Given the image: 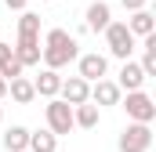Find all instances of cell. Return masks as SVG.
Returning a JSON list of instances; mask_svg holds the SVG:
<instances>
[{
	"label": "cell",
	"instance_id": "obj_12",
	"mask_svg": "<svg viewBox=\"0 0 156 152\" xmlns=\"http://www.w3.org/2000/svg\"><path fill=\"white\" fill-rule=\"evenodd\" d=\"M7 94H11V102L29 105V102L37 98V87H33V80H29V76H15V80H7Z\"/></svg>",
	"mask_w": 156,
	"mask_h": 152
},
{
	"label": "cell",
	"instance_id": "obj_9",
	"mask_svg": "<svg viewBox=\"0 0 156 152\" xmlns=\"http://www.w3.org/2000/svg\"><path fill=\"white\" fill-rule=\"evenodd\" d=\"M145 80H149V76L142 73V65H138V62L123 58V65H120V80H116L120 91H138V87H145Z\"/></svg>",
	"mask_w": 156,
	"mask_h": 152
},
{
	"label": "cell",
	"instance_id": "obj_21",
	"mask_svg": "<svg viewBox=\"0 0 156 152\" xmlns=\"http://www.w3.org/2000/svg\"><path fill=\"white\" fill-rule=\"evenodd\" d=\"M4 4H7L11 11H26V4H29V0H4Z\"/></svg>",
	"mask_w": 156,
	"mask_h": 152
},
{
	"label": "cell",
	"instance_id": "obj_3",
	"mask_svg": "<svg viewBox=\"0 0 156 152\" xmlns=\"http://www.w3.org/2000/svg\"><path fill=\"white\" fill-rule=\"evenodd\" d=\"M120 105L127 109V119L134 123H153L156 119V102L138 87V91H127V98H120Z\"/></svg>",
	"mask_w": 156,
	"mask_h": 152
},
{
	"label": "cell",
	"instance_id": "obj_4",
	"mask_svg": "<svg viewBox=\"0 0 156 152\" xmlns=\"http://www.w3.org/2000/svg\"><path fill=\"white\" fill-rule=\"evenodd\" d=\"M102 33H105V43H109V54H113V58L123 62V58H131V54H134V36H131L127 22H109Z\"/></svg>",
	"mask_w": 156,
	"mask_h": 152
},
{
	"label": "cell",
	"instance_id": "obj_13",
	"mask_svg": "<svg viewBox=\"0 0 156 152\" xmlns=\"http://www.w3.org/2000/svg\"><path fill=\"white\" fill-rule=\"evenodd\" d=\"M33 87H37L40 98H58V87H62V76H58V69H44V73L33 80Z\"/></svg>",
	"mask_w": 156,
	"mask_h": 152
},
{
	"label": "cell",
	"instance_id": "obj_14",
	"mask_svg": "<svg viewBox=\"0 0 156 152\" xmlns=\"http://www.w3.org/2000/svg\"><path fill=\"white\" fill-rule=\"evenodd\" d=\"M26 69H22V62L15 58V47L11 43H0V76L4 80H15V76H22Z\"/></svg>",
	"mask_w": 156,
	"mask_h": 152
},
{
	"label": "cell",
	"instance_id": "obj_22",
	"mask_svg": "<svg viewBox=\"0 0 156 152\" xmlns=\"http://www.w3.org/2000/svg\"><path fill=\"white\" fill-rule=\"evenodd\" d=\"M0 98H7V80L0 76Z\"/></svg>",
	"mask_w": 156,
	"mask_h": 152
},
{
	"label": "cell",
	"instance_id": "obj_23",
	"mask_svg": "<svg viewBox=\"0 0 156 152\" xmlns=\"http://www.w3.org/2000/svg\"><path fill=\"white\" fill-rule=\"evenodd\" d=\"M0 123H4V109H0Z\"/></svg>",
	"mask_w": 156,
	"mask_h": 152
},
{
	"label": "cell",
	"instance_id": "obj_18",
	"mask_svg": "<svg viewBox=\"0 0 156 152\" xmlns=\"http://www.w3.org/2000/svg\"><path fill=\"white\" fill-rule=\"evenodd\" d=\"M4 149L7 152H26L29 149V130L26 127H7L4 130Z\"/></svg>",
	"mask_w": 156,
	"mask_h": 152
},
{
	"label": "cell",
	"instance_id": "obj_15",
	"mask_svg": "<svg viewBox=\"0 0 156 152\" xmlns=\"http://www.w3.org/2000/svg\"><path fill=\"white\" fill-rule=\"evenodd\" d=\"M15 58L22 62V69L40 65V40H18L15 43Z\"/></svg>",
	"mask_w": 156,
	"mask_h": 152
},
{
	"label": "cell",
	"instance_id": "obj_5",
	"mask_svg": "<svg viewBox=\"0 0 156 152\" xmlns=\"http://www.w3.org/2000/svg\"><path fill=\"white\" fill-rule=\"evenodd\" d=\"M47 130L51 134H69L76 123H73V105L62 102V98H47Z\"/></svg>",
	"mask_w": 156,
	"mask_h": 152
},
{
	"label": "cell",
	"instance_id": "obj_7",
	"mask_svg": "<svg viewBox=\"0 0 156 152\" xmlns=\"http://www.w3.org/2000/svg\"><path fill=\"white\" fill-rule=\"evenodd\" d=\"M120 98H123V91L116 87V80H94L91 83V102L102 109V105H120Z\"/></svg>",
	"mask_w": 156,
	"mask_h": 152
},
{
	"label": "cell",
	"instance_id": "obj_24",
	"mask_svg": "<svg viewBox=\"0 0 156 152\" xmlns=\"http://www.w3.org/2000/svg\"><path fill=\"white\" fill-rule=\"evenodd\" d=\"M51 4H55V0H51Z\"/></svg>",
	"mask_w": 156,
	"mask_h": 152
},
{
	"label": "cell",
	"instance_id": "obj_6",
	"mask_svg": "<svg viewBox=\"0 0 156 152\" xmlns=\"http://www.w3.org/2000/svg\"><path fill=\"white\" fill-rule=\"evenodd\" d=\"M76 69H80L76 76H83L87 83H94V80H102V76L109 73V58L98 54V51L94 54H76Z\"/></svg>",
	"mask_w": 156,
	"mask_h": 152
},
{
	"label": "cell",
	"instance_id": "obj_17",
	"mask_svg": "<svg viewBox=\"0 0 156 152\" xmlns=\"http://www.w3.org/2000/svg\"><path fill=\"white\" fill-rule=\"evenodd\" d=\"M58 149V134L51 130H29V149L26 152H55Z\"/></svg>",
	"mask_w": 156,
	"mask_h": 152
},
{
	"label": "cell",
	"instance_id": "obj_16",
	"mask_svg": "<svg viewBox=\"0 0 156 152\" xmlns=\"http://www.w3.org/2000/svg\"><path fill=\"white\" fill-rule=\"evenodd\" d=\"M73 123L83 127V130H94V127H98V105H91V102L73 105Z\"/></svg>",
	"mask_w": 156,
	"mask_h": 152
},
{
	"label": "cell",
	"instance_id": "obj_20",
	"mask_svg": "<svg viewBox=\"0 0 156 152\" xmlns=\"http://www.w3.org/2000/svg\"><path fill=\"white\" fill-rule=\"evenodd\" d=\"M127 11H138V7H149V0H120Z\"/></svg>",
	"mask_w": 156,
	"mask_h": 152
},
{
	"label": "cell",
	"instance_id": "obj_2",
	"mask_svg": "<svg viewBox=\"0 0 156 152\" xmlns=\"http://www.w3.org/2000/svg\"><path fill=\"white\" fill-rule=\"evenodd\" d=\"M120 152H149L153 149V127L149 123H127L123 130H120Z\"/></svg>",
	"mask_w": 156,
	"mask_h": 152
},
{
	"label": "cell",
	"instance_id": "obj_8",
	"mask_svg": "<svg viewBox=\"0 0 156 152\" xmlns=\"http://www.w3.org/2000/svg\"><path fill=\"white\" fill-rule=\"evenodd\" d=\"M58 94H62V102H69V105H80V102H91V83H87L83 76H69V80H62Z\"/></svg>",
	"mask_w": 156,
	"mask_h": 152
},
{
	"label": "cell",
	"instance_id": "obj_19",
	"mask_svg": "<svg viewBox=\"0 0 156 152\" xmlns=\"http://www.w3.org/2000/svg\"><path fill=\"white\" fill-rule=\"evenodd\" d=\"M18 40H40V15L37 11H22V18H18Z\"/></svg>",
	"mask_w": 156,
	"mask_h": 152
},
{
	"label": "cell",
	"instance_id": "obj_11",
	"mask_svg": "<svg viewBox=\"0 0 156 152\" xmlns=\"http://www.w3.org/2000/svg\"><path fill=\"white\" fill-rule=\"evenodd\" d=\"M127 29H131V36H149V33H156V18L149 7H138V11H131V18H127Z\"/></svg>",
	"mask_w": 156,
	"mask_h": 152
},
{
	"label": "cell",
	"instance_id": "obj_1",
	"mask_svg": "<svg viewBox=\"0 0 156 152\" xmlns=\"http://www.w3.org/2000/svg\"><path fill=\"white\" fill-rule=\"evenodd\" d=\"M76 54H80V47L69 29H47L44 47H40V58H44L47 69H66L69 62H76Z\"/></svg>",
	"mask_w": 156,
	"mask_h": 152
},
{
	"label": "cell",
	"instance_id": "obj_10",
	"mask_svg": "<svg viewBox=\"0 0 156 152\" xmlns=\"http://www.w3.org/2000/svg\"><path fill=\"white\" fill-rule=\"evenodd\" d=\"M109 22H113V7H109L105 0H94V4L87 7V18H83V26H87L91 33H102Z\"/></svg>",
	"mask_w": 156,
	"mask_h": 152
}]
</instances>
